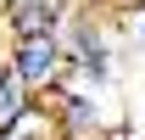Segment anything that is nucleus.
<instances>
[{
	"instance_id": "obj_8",
	"label": "nucleus",
	"mask_w": 145,
	"mask_h": 140,
	"mask_svg": "<svg viewBox=\"0 0 145 140\" xmlns=\"http://www.w3.org/2000/svg\"><path fill=\"white\" fill-rule=\"evenodd\" d=\"M0 140H17V135H0Z\"/></svg>"
},
{
	"instance_id": "obj_5",
	"label": "nucleus",
	"mask_w": 145,
	"mask_h": 140,
	"mask_svg": "<svg viewBox=\"0 0 145 140\" xmlns=\"http://www.w3.org/2000/svg\"><path fill=\"white\" fill-rule=\"evenodd\" d=\"M39 106L45 101H34L17 79H6V67H0V135H22V123L34 118Z\"/></svg>"
},
{
	"instance_id": "obj_4",
	"label": "nucleus",
	"mask_w": 145,
	"mask_h": 140,
	"mask_svg": "<svg viewBox=\"0 0 145 140\" xmlns=\"http://www.w3.org/2000/svg\"><path fill=\"white\" fill-rule=\"evenodd\" d=\"M72 17V0H0V22L6 39H28V34H61Z\"/></svg>"
},
{
	"instance_id": "obj_6",
	"label": "nucleus",
	"mask_w": 145,
	"mask_h": 140,
	"mask_svg": "<svg viewBox=\"0 0 145 140\" xmlns=\"http://www.w3.org/2000/svg\"><path fill=\"white\" fill-rule=\"evenodd\" d=\"M134 45H140V51H145V6H140V11H134Z\"/></svg>"
},
{
	"instance_id": "obj_2",
	"label": "nucleus",
	"mask_w": 145,
	"mask_h": 140,
	"mask_svg": "<svg viewBox=\"0 0 145 140\" xmlns=\"http://www.w3.org/2000/svg\"><path fill=\"white\" fill-rule=\"evenodd\" d=\"M45 118H50V140H106L117 129V112L106 106V95L78 79H67L45 101Z\"/></svg>"
},
{
	"instance_id": "obj_7",
	"label": "nucleus",
	"mask_w": 145,
	"mask_h": 140,
	"mask_svg": "<svg viewBox=\"0 0 145 140\" xmlns=\"http://www.w3.org/2000/svg\"><path fill=\"white\" fill-rule=\"evenodd\" d=\"M140 6H145V0H128V11H140Z\"/></svg>"
},
{
	"instance_id": "obj_1",
	"label": "nucleus",
	"mask_w": 145,
	"mask_h": 140,
	"mask_svg": "<svg viewBox=\"0 0 145 140\" xmlns=\"http://www.w3.org/2000/svg\"><path fill=\"white\" fill-rule=\"evenodd\" d=\"M6 79H17L34 101H50L56 90L67 84V51H61V34H28V39H6V56H0Z\"/></svg>"
},
{
	"instance_id": "obj_3",
	"label": "nucleus",
	"mask_w": 145,
	"mask_h": 140,
	"mask_svg": "<svg viewBox=\"0 0 145 140\" xmlns=\"http://www.w3.org/2000/svg\"><path fill=\"white\" fill-rule=\"evenodd\" d=\"M61 51H67V79H78V84L89 90H106L112 84V39H106V22H101V11H89V6H72L67 28H61Z\"/></svg>"
}]
</instances>
